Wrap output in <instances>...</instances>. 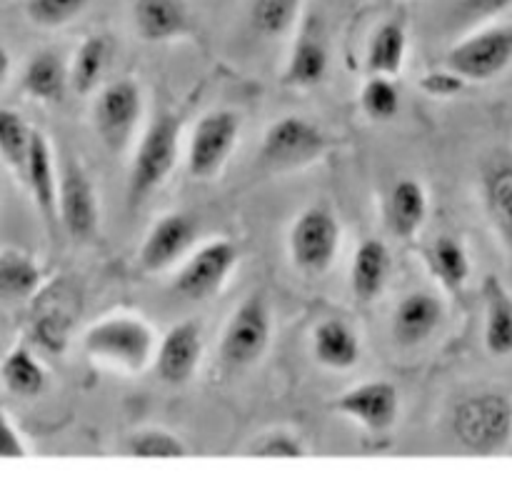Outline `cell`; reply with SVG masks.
<instances>
[{"label":"cell","mask_w":512,"mask_h":480,"mask_svg":"<svg viewBox=\"0 0 512 480\" xmlns=\"http://www.w3.org/2000/svg\"><path fill=\"white\" fill-rule=\"evenodd\" d=\"M203 360V328L195 320L173 325L155 350V370L168 385H185Z\"/></svg>","instance_id":"obj_15"},{"label":"cell","mask_w":512,"mask_h":480,"mask_svg":"<svg viewBox=\"0 0 512 480\" xmlns=\"http://www.w3.org/2000/svg\"><path fill=\"white\" fill-rule=\"evenodd\" d=\"M240 253L233 240L215 238L200 245L183 263L173 280V290L188 300H203L218 293L228 275L233 273Z\"/></svg>","instance_id":"obj_11"},{"label":"cell","mask_w":512,"mask_h":480,"mask_svg":"<svg viewBox=\"0 0 512 480\" xmlns=\"http://www.w3.org/2000/svg\"><path fill=\"white\" fill-rule=\"evenodd\" d=\"M390 268H393V258L383 240L368 238L353 255V265H350V285L353 293L360 300L378 298L385 290L390 278Z\"/></svg>","instance_id":"obj_23"},{"label":"cell","mask_w":512,"mask_h":480,"mask_svg":"<svg viewBox=\"0 0 512 480\" xmlns=\"http://www.w3.org/2000/svg\"><path fill=\"white\" fill-rule=\"evenodd\" d=\"M460 8L470 20H490L508 13L512 0H460Z\"/></svg>","instance_id":"obj_38"},{"label":"cell","mask_w":512,"mask_h":480,"mask_svg":"<svg viewBox=\"0 0 512 480\" xmlns=\"http://www.w3.org/2000/svg\"><path fill=\"white\" fill-rule=\"evenodd\" d=\"M360 105L373 120H390L400 110V90L388 75H370L360 90Z\"/></svg>","instance_id":"obj_34"},{"label":"cell","mask_w":512,"mask_h":480,"mask_svg":"<svg viewBox=\"0 0 512 480\" xmlns=\"http://www.w3.org/2000/svg\"><path fill=\"white\" fill-rule=\"evenodd\" d=\"M0 378H3L5 388L23 398H33L45 388V370L38 363L28 345H15L0 363Z\"/></svg>","instance_id":"obj_29"},{"label":"cell","mask_w":512,"mask_h":480,"mask_svg":"<svg viewBox=\"0 0 512 480\" xmlns=\"http://www.w3.org/2000/svg\"><path fill=\"white\" fill-rule=\"evenodd\" d=\"M200 228L193 215L168 213L148 230L140 245L138 263L145 273H160L178 263L198 238Z\"/></svg>","instance_id":"obj_14"},{"label":"cell","mask_w":512,"mask_h":480,"mask_svg":"<svg viewBox=\"0 0 512 480\" xmlns=\"http://www.w3.org/2000/svg\"><path fill=\"white\" fill-rule=\"evenodd\" d=\"M273 335V323H270V310L260 295H250L233 315L223 330L220 340V353L223 360L233 368H245V365L258 363L265 355Z\"/></svg>","instance_id":"obj_10"},{"label":"cell","mask_w":512,"mask_h":480,"mask_svg":"<svg viewBox=\"0 0 512 480\" xmlns=\"http://www.w3.org/2000/svg\"><path fill=\"white\" fill-rule=\"evenodd\" d=\"M28 448H25L23 438L10 423L8 415L0 413V458H25Z\"/></svg>","instance_id":"obj_39"},{"label":"cell","mask_w":512,"mask_h":480,"mask_svg":"<svg viewBox=\"0 0 512 480\" xmlns=\"http://www.w3.org/2000/svg\"><path fill=\"white\" fill-rule=\"evenodd\" d=\"M333 410L353 418L370 433H385L398 420L400 393L388 380H368L335 398Z\"/></svg>","instance_id":"obj_13"},{"label":"cell","mask_w":512,"mask_h":480,"mask_svg":"<svg viewBox=\"0 0 512 480\" xmlns=\"http://www.w3.org/2000/svg\"><path fill=\"white\" fill-rule=\"evenodd\" d=\"M83 310V295L70 278H55L35 293L30 305V338L50 355L65 353Z\"/></svg>","instance_id":"obj_4"},{"label":"cell","mask_w":512,"mask_h":480,"mask_svg":"<svg viewBox=\"0 0 512 480\" xmlns=\"http://www.w3.org/2000/svg\"><path fill=\"white\" fill-rule=\"evenodd\" d=\"M70 83V73L65 70L63 58L53 50H40L30 58L23 73V90L43 103H60L65 98V88Z\"/></svg>","instance_id":"obj_25"},{"label":"cell","mask_w":512,"mask_h":480,"mask_svg":"<svg viewBox=\"0 0 512 480\" xmlns=\"http://www.w3.org/2000/svg\"><path fill=\"white\" fill-rule=\"evenodd\" d=\"M453 433L473 455H500L512 443V398L500 390L468 395L453 413Z\"/></svg>","instance_id":"obj_1"},{"label":"cell","mask_w":512,"mask_h":480,"mask_svg":"<svg viewBox=\"0 0 512 480\" xmlns=\"http://www.w3.org/2000/svg\"><path fill=\"white\" fill-rule=\"evenodd\" d=\"M485 300V348L495 358L512 355V293L498 275L483 280Z\"/></svg>","instance_id":"obj_20"},{"label":"cell","mask_w":512,"mask_h":480,"mask_svg":"<svg viewBox=\"0 0 512 480\" xmlns=\"http://www.w3.org/2000/svg\"><path fill=\"white\" fill-rule=\"evenodd\" d=\"M93 118L95 130L108 145V150L120 153L128 148L140 118H143V93L130 78L113 80L100 88L93 105Z\"/></svg>","instance_id":"obj_9"},{"label":"cell","mask_w":512,"mask_h":480,"mask_svg":"<svg viewBox=\"0 0 512 480\" xmlns=\"http://www.w3.org/2000/svg\"><path fill=\"white\" fill-rule=\"evenodd\" d=\"M388 228L398 238H413L428 218V195L425 188L413 178H403L390 188L385 203Z\"/></svg>","instance_id":"obj_21"},{"label":"cell","mask_w":512,"mask_h":480,"mask_svg":"<svg viewBox=\"0 0 512 480\" xmlns=\"http://www.w3.org/2000/svg\"><path fill=\"white\" fill-rule=\"evenodd\" d=\"M110 55H113V45L108 35L93 33L83 38L80 48L75 50L73 68H70V85L75 93L88 95L98 88L110 65Z\"/></svg>","instance_id":"obj_28"},{"label":"cell","mask_w":512,"mask_h":480,"mask_svg":"<svg viewBox=\"0 0 512 480\" xmlns=\"http://www.w3.org/2000/svg\"><path fill=\"white\" fill-rule=\"evenodd\" d=\"M83 348L90 358L138 373L155 358L158 343L143 318L120 313L90 325L83 335Z\"/></svg>","instance_id":"obj_2"},{"label":"cell","mask_w":512,"mask_h":480,"mask_svg":"<svg viewBox=\"0 0 512 480\" xmlns=\"http://www.w3.org/2000/svg\"><path fill=\"white\" fill-rule=\"evenodd\" d=\"M248 455L250 458H305L308 448H305L298 435L278 430V433L263 435L260 440H255Z\"/></svg>","instance_id":"obj_36"},{"label":"cell","mask_w":512,"mask_h":480,"mask_svg":"<svg viewBox=\"0 0 512 480\" xmlns=\"http://www.w3.org/2000/svg\"><path fill=\"white\" fill-rule=\"evenodd\" d=\"M133 23L148 43H168L190 33V13L183 0H133Z\"/></svg>","instance_id":"obj_19"},{"label":"cell","mask_w":512,"mask_h":480,"mask_svg":"<svg viewBox=\"0 0 512 480\" xmlns=\"http://www.w3.org/2000/svg\"><path fill=\"white\" fill-rule=\"evenodd\" d=\"M340 250V223L325 205H313L290 228V255L310 275H323Z\"/></svg>","instance_id":"obj_8"},{"label":"cell","mask_w":512,"mask_h":480,"mask_svg":"<svg viewBox=\"0 0 512 480\" xmlns=\"http://www.w3.org/2000/svg\"><path fill=\"white\" fill-rule=\"evenodd\" d=\"M90 0H28L25 13L40 28H63L78 18Z\"/></svg>","instance_id":"obj_35"},{"label":"cell","mask_w":512,"mask_h":480,"mask_svg":"<svg viewBox=\"0 0 512 480\" xmlns=\"http://www.w3.org/2000/svg\"><path fill=\"white\" fill-rule=\"evenodd\" d=\"M180 145V120L178 115L160 110L145 128L138 148H135L133 165L128 175V203L130 208L143 203L150 193L160 188L173 173L178 163Z\"/></svg>","instance_id":"obj_3"},{"label":"cell","mask_w":512,"mask_h":480,"mask_svg":"<svg viewBox=\"0 0 512 480\" xmlns=\"http://www.w3.org/2000/svg\"><path fill=\"white\" fill-rule=\"evenodd\" d=\"M25 183H28L30 193H33L35 208L50 225V230L58 223V185L60 173L55 170L53 148H50L48 138L40 130H33V143H30L28 163H25L23 173Z\"/></svg>","instance_id":"obj_17"},{"label":"cell","mask_w":512,"mask_h":480,"mask_svg":"<svg viewBox=\"0 0 512 480\" xmlns=\"http://www.w3.org/2000/svg\"><path fill=\"white\" fill-rule=\"evenodd\" d=\"M483 200L495 233L512 255V160H503L485 170Z\"/></svg>","instance_id":"obj_24"},{"label":"cell","mask_w":512,"mask_h":480,"mask_svg":"<svg viewBox=\"0 0 512 480\" xmlns=\"http://www.w3.org/2000/svg\"><path fill=\"white\" fill-rule=\"evenodd\" d=\"M408 55V30L400 20H385L373 33L368 45V73L370 75H398Z\"/></svg>","instance_id":"obj_27"},{"label":"cell","mask_w":512,"mask_h":480,"mask_svg":"<svg viewBox=\"0 0 512 480\" xmlns=\"http://www.w3.org/2000/svg\"><path fill=\"white\" fill-rule=\"evenodd\" d=\"M58 220L65 233L78 243L90 240L98 230V193H95L93 180L85 173L83 165L73 158L65 160V165L60 168Z\"/></svg>","instance_id":"obj_12"},{"label":"cell","mask_w":512,"mask_h":480,"mask_svg":"<svg viewBox=\"0 0 512 480\" xmlns=\"http://www.w3.org/2000/svg\"><path fill=\"white\" fill-rule=\"evenodd\" d=\"M125 453L130 458H185V455H190V450L170 430L143 428L128 435V440H125Z\"/></svg>","instance_id":"obj_33"},{"label":"cell","mask_w":512,"mask_h":480,"mask_svg":"<svg viewBox=\"0 0 512 480\" xmlns=\"http://www.w3.org/2000/svg\"><path fill=\"white\" fill-rule=\"evenodd\" d=\"M303 0H250V23L265 38L290 33L300 18Z\"/></svg>","instance_id":"obj_31"},{"label":"cell","mask_w":512,"mask_h":480,"mask_svg":"<svg viewBox=\"0 0 512 480\" xmlns=\"http://www.w3.org/2000/svg\"><path fill=\"white\" fill-rule=\"evenodd\" d=\"M445 63L465 80H475V83L493 80L512 63V25L498 23L475 30L473 35L448 50Z\"/></svg>","instance_id":"obj_7"},{"label":"cell","mask_w":512,"mask_h":480,"mask_svg":"<svg viewBox=\"0 0 512 480\" xmlns=\"http://www.w3.org/2000/svg\"><path fill=\"white\" fill-rule=\"evenodd\" d=\"M43 283L38 263L20 250L0 253V295L5 298H28L38 293Z\"/></svg>","instance_id":"obj_30"},{"label":"cell","mask_w":512,"mask_h":480,"mask_svg":"<svg viewBox=\"0 0 512 480\" xmlns=\"http://www.w3.org/2000/svg\"><path fill=\"white\" fill-rule=\"evenodd\" d=\"M243 118L235 110H210L195 123L188 143V173L195 180H208L223 170L238 145Z\"/></svg>","instance_id":"obj_6"},{"label":"cell","mask_w":512,"mask_h":480,"mask_svg":"<svg viewBox=\"0 0 512 480\" xmlns=\"http://www.w3.org/2000/svg\"><path fill=\"white\" fill-rule=\"evenodd\" d=\"M465 83H468V80L450 68L440 70V73L435 70V73H428L420 78V88L428 95H433V98H453V95L463 93Z\"/></svg>","instance_id":"obj_37"},{"label":"cell","mask_w":512,"mask_h":480,"mask_svg":"<svg viewBox=\"0 0 512 480\" xmlns=\"http://www.w3.org/2000/svg\"><path fill=\"white\" fill-rule=\"evenodd\" d=\"M30 143H33V128L25 123L23 115L10 108H0V155L18 175L25 173Z\"/></svg>","instance_id":"obj_32"},{"label":"cell","mask_w":512,"mask_h":480,"mask_svg":"<svg viewBox=\"0 0 512 480\" xmlns=\"http://www.w3.org/2000/svg\"><path fill=\"white\" fill-rule=\"evenodd\" d=\"M8 73H10V55L8 50L0 45V85H3V80L8 78Z\"/></svg>","instance_id":"obj_40"},{"label":"cell","mask_w":512,"mask_h":480,"mask_svg":"<svg viewBox=\"0 0 512 480\" xmlns=\"http://www.w3.org/2000/svg\"><path fill=\"white\" fill-rule=\"evenodd\" d=\"M328 65L330 55L328 43H325L323 23L315 15H308L293 50H290L283 83L290 85V88H313V85L323 83V78L328 75Z\"/></svg>","instance_id":"obj_16"},{"label":"cell","mask_w":512,"mask_h":480,"mask_svg":"<svg viewBox=\"0 0 512 480\" xmlns=\"http://www.w3.org/2000/svg\"><path fill=\"white\" fill-rule=\"evenodd\" d=\"M425 260L430 265V273L440 280L445 290L460 293L470 280V255L458 238L440 235L425 250Z\"/></svg>","instance_id":"obj_26"},{"label":"cell","mask_w":512,"mask_h":480,"mask_svg":"<svg viewBox=\"0 0 512 480\" xmlns=\"http://www.w3.org/2000/svg\"><path fill=\"white\" fill-rule=\"evenodd\" d=\"M328 145V135L313 120L303 115H285L265 130L260 160L275 170L303 168L323 158Z\"/></svg>","instance_id":"obj_5"},{"label":"cell","mask_w":512,"mask_h":480,"mask_svg":"<svg viewBox=\"0 0 512 480\" xmlns=\"http://www.w3.org/2000/svg\"><path fill=\"white\" fill-rule=\"evenodd\" d=\"M313 353L325 368L350 370L358 365L363 348H360L358 333L345 320L328 318L315 328Z\"/></svg>","instance_id":"obj_22"},{"label":"cell","mask_w":512,"mask_h":480,"mask_svg":"<svg viewBox=\"0 0 512 480\" xmlns=\"http://www.w3.org/2000/svg\"><path fill=\"white\" fill-rule=\"evenodd\" d=\"M443 323V305L433 293L415 290L405 295L393 313V335L405 348L425 343Z\"/></svg>","instance_id":"obj_18"}]
</instances>
